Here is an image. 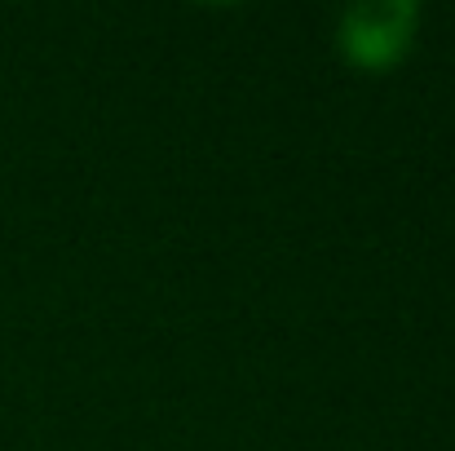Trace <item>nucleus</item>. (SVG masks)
<instances>
[{
    "label": "nucleus",
    "instance_id": "obj_1",
    "mask_svg": "<svg viewBox=\"0 0 455 451\" xmlns=\"http://www.w3.org/2000/svg\"><path fill=\"white\" fill-rule=\"evenodd\" d=\"M416 31H420V4H411V0H358L340 13L336 49L363 71H385L411 49Z\"/></svg>",
    "mask_w": 455,
    "mask_h": 451
}]
</instances>
